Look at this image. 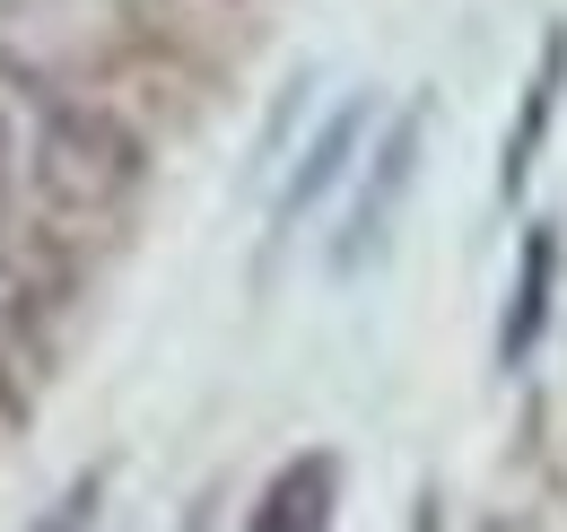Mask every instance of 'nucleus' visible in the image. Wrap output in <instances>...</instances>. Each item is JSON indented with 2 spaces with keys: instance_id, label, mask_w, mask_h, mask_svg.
<instances>
[{
  "instance_id": "nucleus-1",
  "label": "nucleus",
  "mask_w": 567,
  "mask_h": 532,
  "mask_svg": "<svg viewBox=\"0 0 567 532\" xmlns=\"http://www.w3.org/2000/svg\"><path fill=\"white\" fill-rule=\"evenodd\" d=\"M132 193V149L105 114L0 62V236H79Z\"/></svg>"
},
{
  "instance_id": "nucleus-2",
  "label": "nucleus",
  "mask_w": 567,
  "mask_h": 532,
  "mask_svg": "<svg viewBox=\"0 0 567 532\" xmlns=\"http://www.w3.org/2000/svg\"><path fill=\"white\" fill-rule=\"evenodd\" d=\"M420 132H427V105H402V114L375 132V149L358 157V193H350V209H341L332 270H358V263L384 254V227H393V209H402L411 175H420Z\"/></svg>"
},
{
  "instance_id": "nucleus-3",
  "label": "nucleus",
  "mask_w": 567,
  "mask_h": 532,
  "mask_svg": "<svg viewBox=\"0 0 567 532\" xmlns=\"http://www.w3.org/2000/svg\"><path fill=\"white\" fill-rule=\"evenodd\" d=\"M367 132H375V105H341V114L315 132V149L297 157V175L280 184V209H271V227H280V236H288V227H297V218H306L323 193H341V184H350V157H367Z\"/></svg>"
},
{
  "instance_id": "nucleus-4",
  "label": "nucleus",
  "mask_w": 567,
  "mask_h": 532,
  "mask_svg": "<svg viewBox=\"0 0 567 532\" xmlns=\"http://www.w3.org/2000/svg\"><path fill=\"white\" fill-rule=\"evenodd\" d=\"M559 88H567V27H550V44H542V62H533V88H524V105H515L506 157H497V184H506V193L533 175V157H542V132H550V114H559Z\"/></svg>"
},
{
  "instance_id": "nucleus-5",
  "label": "nucleus",
  "mask_w": 567,
  "mask_h": 532,
  "mask_svg": "<svg viewBox=\"0 0 567 532\" xmlns=\"http://www.w3.org/2000/svg\"><path fill=\"white\" fill-rule=\"evenodd\" d=\"M550 279H559V236H550V227H533V236H524V263H515V288H506V332H497V358H506V367L542 340Z\"/></svg>"
},
{
  "instance_id": "nucleus-6",
  "label": "nucleus",
  "mask_w": 567,
  "mask_h": 532,
  "mask_svg": "<svg viewBox=\"0 0 567 532\" xmlns=\"http://www.w3.org/2000/svg\"><path fill=\"white\" fill-rule=\"evenodd\" d=\"M323 515H332V463L306 454V463H288L262 489V507L245 515V532H323Z\"/></svg>"
},
{
  "instance_id": "nucleus-7",
  "label": "nucleus",
  "mask_w": 567,
  "mask_h": 532,
  "mask_svg": "<svg viewBox=\"0 0 567 532\" xmlns=\"http://www.w3.org/2000/svg\"><path fill=\"white\" fill-rule=\"evenodd\" d=\"M96 507H105V471H79V480H71V489H62V498H53V507H44L27 532H96Z\"/></svg>"
},
{
  "instance_id": "nucleus-8",
  "label": "nucleus",
  "mask_w": 567,
  "mask_h": 532,
  "mask_svg": "<svg viewBox=\"0 0 567 532\" xmlns=\"http://www.w3.org/2000/svg\"><path fill=\"white\" fill-rule=\"evenodd\" d=\"M175 532H210V507H193V515H184Z\"/></svg>"
},
{
  "instance_id": "nucleus-9",
  "label": "nucleus",
  "mask_w": 567,
  "mask_h": 532,
  "mask_svg": "<svg viewBox=\"0 0 567 532\" xmlns=\"http://www.w3.org/2000/svg\"><path fill=\"white\" fill-rule=\"evenodd\" d=\"M0 428H9V385H0Z\"/></svg>"
}]
</instances>
